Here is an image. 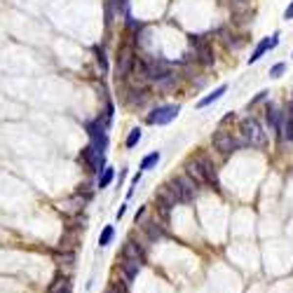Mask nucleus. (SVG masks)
Instances as JSON below:
<instances>
[{"label": "nucleus", "mask_w": 293, "mask_h": 293, "mask_svg": "<svg viewBox=\"0 0 293 293\" xmlns=\"http://www.w3.org/2000/svg\"><path fill=\"white\" fill-rule=\"evenodd\" d=\"M167 186H169V190L174 192V197H176L178 204H188V202H192L195 192H197V186H195L188 176H174Z\"/></svg>", "instance_id": "1"}, {"label": "nucleus", "mask_w": 293, "mask_h": 293, "mask_svg": "<svg viewBox=\"0 0 293 293\" xmlns=\"http://www.w3.org/2000/svg\"><path fill=\"white\" fill-rule=\"evenodd\" d=\"M241 136H244V141L249 143V146H256V148H263L265 143H267V136H265V132H263V127L258 120H253V117H244L241 120Z\"/></svg>", "instance_id": "2"}, {"label": "nucleus", "mask_w": 293, "mask_h": 293, "mask_svg": "<svg viewBox=\"0 0 293 293\" xmlns=\"http://www.w3.org/2000/svg\"><path fill=\"white\" fill-rule=\"evenodd\" d=\"M211 143H213V148L218 150L220 155H230V153H235V150H240V141L232 136L230 132H225V129H218L213 136H211Z\"/></svg>", "instance_id": "3"}, {"label": "nucleus", "mask_w": 293, "mask_h": 293, "mask_svg": "<svg viewBox=\"0 0 293 293\" xmlns=\"http://www.w3.org/2000/svg\"><path fill=\"white\" fill-rule=\"evenodd\" d=\"M181 113V108L178 106H160L155 110H150L146 117L148 125H169V122H174Z\"/></svg>", "instance_id": "4"}, {"label": "nucleus", "mask_w": 293, "mask_h": 293, "mask_svg": "<svg viewBox=\"0 0 293 293\" xmlns=\"http://www.w3.org/2000/svg\"><path fill=\"white\" fill-rule=\"evenodd\" d=\"M192 164L197 167L199 176H202V183H209V186H216V188H218V174H216V167H213V162H211L209 157L199 155L192 160Z\"/></svg>", "instance_id": "5"}, {"label": "nucleus", "mask_w": 293, "mask_h": 293, "mask_svg": "<svg viewBox=\"0 0 293 293\" xmlns=\"http://www.w3.org/2000/svg\"><path fill=\"white\" fill-rule=\"evenodd\" d=\"M87 134L92 138L89 146L94 148V150H99V153H104L106 146H108V136H106V129H104V125H101V117L94 120V122H87Z\"/></svg>", "instance_id": "6"}, {"label": "nucleus", "mask_w": 293, "mask_h": 293, "mask_svg": "<svg viewBox=\"0 0 293 293\" xmlns=\"http://www.w3.org/2000/svg\"><path fill=\"white\" fill-rule=\"evenodd\" d=\"M141 66H143L146 78H150V80H162L169 75V63L162 59H141Z\"/></svg>", "instance_id": "7"}, {"label": "nucleus", "mask_w": 293, "mask_h": 293, "mask_svg": "<svg viewBox=\"0 0 293 293\" xmlns=\"http://www.w3.org/2000/svg\"><path fill=\"white\" fill-rule=\"evenodd\" d=\"M80 160H82L84 164H87V169L89 171H96V174H101L106 167V160H104V153H99V150H94L92 146H84L82 153H80Z\"/></svg>", "instance_id": "8"}, {"label": "nucleus", "mask_w": 293, "mask_h": 293, "mask_svg": "<svg viewBox=\"0 0 293 293\" xmlns=\"http://www.w3.org/2000/svg\"><path fill=\"white\" fill-rule=\"evenodd\" d=\"M277 45H279V33H274L272 38H265V40H261L258 45H256V50L251 52V56H249V63H256L263 56V54L270 52V50H274Z\"/></svg>", "instance_id": "9"}, {"label": "nucleus", "mask_w": 293, "mask_h": 293, "mask_svg": "<svg viewBox=\"0 0 293 293\" xmlns=\"http://www.w3.org/2000/svg\"><path fill=\"white\" fill-rule=\"evenodd\" d=\"M132 63H134L132 50L129 47H120V52H117V78H127Z\"/></svg>", "instance_id": "10"}, {"label": "nucleus", "mask_w": 293, "mask_h": 293, "mask_svg": "<svg viewBox=\"0 0 293 293\" xmlns=\"http://www.w3.org/2000/svg\"><path fill=\"white\" fill-rule=\"evenodd\" d=\"M192 42H195V50H197V61L204 63V66L213 63V56H211V47H209V45L199 40V35H192Z\"/></svg>", "instance_id": "11"}, {"label": "nucleus", "mask_w": 293, "mask_h": 293, "mask_svg": "<svg viewBox=\"0 0 293 293\" xmlns=\"http://www.w3.org/2000/svg\"><path fill=\"white\" fill-rule=\"evenodd\" d=\"M122 261H141L143 263V249L134 244V241H127L122 246Z\"/></svg>", "instance_id": "12"}, {"label": "nucleus", "mask_w": 293, "mask_h": 293, "mask_svg": "<svg viewBox=\"0 0 293 293\" xmlns=\"http://www.w3.org/2000/svg\"><path fill=\"white\" fill-rule=\"evenodd\" d=\"M141 265H143L141 261H122V263H120V270H122V274H125L127 284L136 279V274H138V270H141Z\"/></svg>", "instance_id": "13"}, {"label": "nucleus", "mask_w": 293, "mask_h": 293, "mask_svg": "<svg viewBox=\"0 0 293 293\" xmlns=\"http://www.w3.org/2000/svg\"><path fill=\"white\" fill-rule=\"evenodd\" d=\"M143 232H146V237L150 241H157L164 237V228H162L157 220H146V223H143Z\"/></svg>", "instance_id": "14"}, {"label": "nucleus", "mask_w": 293, "mask_h": 293, "mask_svg": "<svg viewBox=\"0 0 293 293\" xmlns=\"http://www.w3.org/2000/svg\"><path fill=\"white\" fill-rule=\"evenodd\" d=\"M73 291V286H71V282L66 279V277H56L52 284H50V289H47V293H71Z\"/></svg>", "instance_id": "15"}, {"label": "nucleus", "mask_w": 293, "mask_h": 293, "mask_svg": "<svg viewBox=\"0 0 293 293\" xmlns=\"http://www.w3.org/2000/svg\"><path fill=\"white\" fill-rule=\"evenodd\" d=\"M225 92H228V87H225V84H220V87H218V89H216V92H213V94L204 96V99L199 101V104H197V108H207V106L216 104V101H218V99H220V96H223V94H225Z\"/></svg>", "instance_id": "16"}, {"label": "nucleus", "mask_w": 293, "mask_h": 293, "mask_svg": "<svg viewBox=\"0 0 293 293\" xmlns=\"http://www.w3.org/2000/svg\"><path fill=\"white\" fill-rule=\"evenodd\" d=\"M113 178H115V171H113V167H104V171L99 174V181H96V186L104 190V188H108V186L113 183Z\"/></svg>", "instance_id": "17"}, {"label": "nucleus", "mask_w": 293, "mask_h": 293, "mask_svg": "<svg viewBox=\"0 0 293 293\" xmlns=\"http://www.w3.org/2000/svg\"><path fill=\"white\" fill-rule=\"evenodd\" d=\"M267 122L272 127L277 134H282V122H279V110L274 106H267Z\"/></svg>", "instance_id": "18"}, {"label": "nucleus", "mask_w": 293, "mask_h": 293, "mask_svg": "<svg viewBox=\"0 0 293 293\" xmlns=\"http://www.w3.org/2000/svg\"><path fill=\"white\" fill-rule=\"evenodd\" d=\"M113 237H115V228H113V225H106L104 230H101V235H99V244H101V246H108V244L113 241Z\"/></svg>", "instance_id": "19"}, {"label": "nucleus", "mask_w": 293, "mask_h": 293, "mask_svg": "<svg viewBox=\"0 0 293 293\" xmlns=\"http://www.w3.org/2000/svg\"><path fill=\"white\" fill-rule=\"evenodd\" d=\"M160 157H162V155H160L157 150H155V153H150V155H146V157H143V162H141V171H148V169H153L157 162H160Z\"/></svg>", "instance_id": "20"}, {"label": "nucleus", "mask_w": 293, "mask_h": 293, "mask_svg": "<svg viewBox=\"0 0 293 293\" xmlns=\"http://www.w3.org/2000/svg\"><path fill=\"white\" fill-rule=\"evenodd\" d=\"M138 141H141V129H132V132H129V136H127V148H134L138 143Z\"/></svg>", "instance_id": "21"}, {"label": "nucleus", "mask_w": 293, "mask_h": 293, "mask_svg": "<svg viewBox=\"0 0 293 293\" xmlns=\"http://www.w3.org/2000/svg\"><path fill=\"white\" fill-rule=\"evenodd\" d=\"M96 63H99L101 73H106V71H108V61H106V54H104V50H99V47H96Z\"/></svg>", "instance_id": "22"}, {"label": "nucleus", "mask_w": 293, "mask_h": 293, "mask_svg": "<svg viewBox=\"0 0 293 293\" xmlns=\"http://www.w3.org/2000/svg\"><path fill=\"white\" fill-rule=\"evenodd\" d=\"M282 132L289 141H293V117H286V125L282 127Z\"/></svg>", "instance_id": "23"}, {"label": "nucleus", "mask_w": 293, "mask_h": 293, "mask_svg": "<svg viewBox=\"0 0 293 293\" xmlns=\"http://www.w3.org/2000/svg\"><path fill=\"white\" fill-rule=\"evenodd\" d=\"M284 71H286V66H284V63H274L272 68H270V75H272V78H279Z\"/></svg>", "instance_id": "24"}, {"label": "nucleus", "mask_w": 293, "mask_h": 293, "mask_svg": "<svg viewBox=\"0 0 293 293\" xmlns=\"http://www.w3.org/2000/svg\"><path fill=\"white\" fill-rule=\"evenodd\" d=\"M284 19H293V2L286 7V10H284Z\"/></svg>", "instance_id": "25"}, {"label": "nucleus", "mask_w": 293, "mask_h": 293, "mask_svg": "<svg viewBox=\"0 0 293 293\" xmlns=\"http://www.w3.org/2000/svg\"><path fill=\"white\" fill-rule=\"evenodd\" d=\"M265 96H267V92H261V94H258V96H256V99H253V101H251V106L261 104V101H263V99H265Z\"/></svg>", "instance_id": "26"}, {"label": "nucleus", "mask_w": 293, "mask_h": 293, "mask_svg": "<svg viewBox=\"0 0 293 293\" xmlns=\"http://www.w3.org/2000/svg\"><path fill=\"white\" fill-rule=\"evenodd\" d=\"M125 211H127V207H125V204H122V207L117 209V218H122V216H125Z\"/></svg>", "instance_id": "27"}, {"label": "nucleus", "mask_w": 293, "mask_h": 293, "mask_svg": "<svg viewBox=\"0 0 293 293\" xmlns=\"http://www.w3.org/2000/svg\"><path fill=\"white\" fill-rule=\"evenodd\" d=\"M106 293H125V291H122L120 286H113V289H108V291H106Z\"/></svg>", "instance_id": "28"}, {"label": "nucleus", "mask_w": 293, "mask_h": 293, "mask_svg": "<svg viewBox=\"0 0 293 293\" xmlns=\"http://www.w3.org/2000/svg\"><path fill=\"white\" fill-rule=\"evenodd\" d=\"M138 181H141V171H138V174H136V176H134V178H132V183H134V186H138Z\"/></svg>", "instance_id": "29"}, {"label": "nucleus", "mask_w": 293, "mask_h": 293, "mask_svg": "<svg viewBox=\"0 0 293 293\" xmlns=\"http://www.w3.org/2000/svg\"><path fill=\"white\" fill-rule=\"evenodd\" d=\"M117 2H120V5H125V2H127V0H117Z\"/></svg>", "instance_id": "30"}, {"label": "nucleus", "mask_w": 293, "mask_h": 293, "mask_svg": "<svg viewBox=\"0 0 293 293\" xmlns=\"http://www.w3.org/2000/svg\"><path fill=\"white\" fill-rule=\"evenodd\" d=\"M232 2H246V0H232Z\"/></svg>", "instance_id": "31"}]
</instances>
